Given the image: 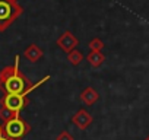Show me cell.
Here are the masks:
<instances>
[{
  "instance_id": "obj_15",
  "label": "cell",
  "mask_w": 149,
  "mask_h": 140,
  "mask_svg": "<svg viewBox=\"0 0 149 140\" xmlns=\"http://www.w3.org/2000/svg\"><path fill=\"white\" fill-rule=\"evenodd\" d=\"M145 140H149V136H146V139H145Z\"/></svg>"
},
{
  "instance_id": "obj_2",
  "label": "cell",
  "mask_w": 149,
  "mask_h": 140,
  "mask_svg": "<svg viewBox=\"0 0 149 140\" xmlns=\"http://www.w3.org/2000/svg\"><path fill=\"white\" fill-rule=\"evenodd\" d=\"M22 13L24 8L16 0H0V32H5Z\"/></svg>"
},
{
  "instance_id": "obj_10",
  "label": "cell",
  "mask_w": 149,
  "mask_h": 140,
  "mask_svg": "<svg viewBox=\"0 0 149 140\" xmlns=\"http://www.w3.org/2000/svg\"><path fill=\"white\" fill-rule=\"evenodd\" d=\"M82 60H84V54L76 48H73L70 53H67V61L72 66H79L82 63Z\"/></svg>"
},
{
  "instance_id": "obj_9",
  "label": "cell",
  "mask_w": 149,
  "mask_h": 140,
  "mask_svg": "<svg viewBox=\"0 0 149 140\" xmlns=\"http://www.w3.org/2000/svg\"><path fill=\"white\" fill-rule=\"evenodd\" d=\"M86 60H88V63L92 67H100L105 61V55L102 54V51H94V50H91L89 54L86 55Z\"/></svg>"
},
{
  "instance_id": "obj_3",
  "label": "cell",
  "mask_w": 149,
  "mask_h": 140,
  "mask_svg": "<svg viewBox=\"0 0 149 140\" xmlns=\"http://www.w3.org/2000/svg\"><path fill=\"white\" fill-rule=\"evenodd\" d=\"M0 127H2V130L5 131L6 136H9L10 139H15V140H22L32 130V127L21 115H15L13 118L3 121V124Z\"/></svg>"
},
{
  "instance_id": "obj_5",
  "label": "cell",
  "mask_w": 149,
  "mask_h": 140,
  "mask_svg": "<svg viewBox=\"0 0 149 140\" xmlns=\"http://www.w3.org/2000/svg\"><path fill=\"white\" fill-rule=\"evenodd\" d=\"M56 44H57V47H58L61 51H64V53L67 54V53H70L73 48H76V47H78L79 40L74 37L70 31H64V32L57 38Z\"/></svg>"
},
{
  "instance_id": "obj_6",
  "label": "cell",
  "mask_w": 149,
  "mask_h": 140,
  "mask_svg": "<svg viewBox=\"0 0 149 140\" xmlns=\"http://www.w3.org/2000/svg\"><path fill=\"white\" fill-rule=\"evenodd\" d=\"M92 120H94V118H92V115H91L85 108L78 110V112L72 117V123H73L74 125H76L78 128H81V130H86V128L91 125Z\"/></svg>"
},
{
  "instance_id": "obj_12",
  "label": "cell",
  "mask_w": 149,
  "mask_h": 140,
  "mask_svg": "<svg viewBox=\"0 0 149 140\" xmlns=\"http://www.w3.org/2000/svg\"><path fill=\"white\" fill-rule=\"evenodd\" d=\"M88 47H89L91 50H94V51H102L104 42H102V40H100V38H94V40L89 41Z\"/></svg>"
},
{
  "instance_id": "obj_14",
  "label": "cell",
  "mask_w": 149,
  "mask_h": 140,
  "mask_svg": "<svg viewBox=\"0 0 149 140\" xmlns=\"http://www.w3.org/2000/svg\"><path fill=\"white\" fill-rule=\"evenodd\" d=\"M0 140H15V139H10L9 136H6L5 131L2 130V127H0Z\"/></svg>"
},
{
  "instance_id": "obj_11",
  "label": "cell",
  "mask_w": 149,
  "mask_h": 140,
  "mask_svg": "<svg viewBox=\"0 0 149 140\" xmlns=\"http://www.w3.org/2000/svg\"><path fill=\"white\" fill-rule=\"evenodd\" d=\"M15 115H19V114H15V112H13V111H10L9 108L0 105V120H2V121H8V120L13 118Z\"/></svg>"
},
{
  "instance_id": "obj_8",
  "label": "cell",
  "mask_w": 149,
  "mask_h": 140,
  "mask_svg": "<svg viewBox=\"0 0 149 140\" xmlns=\"http://www.w3.org/2000/svg\"><path fill=\"white\" fill-rule=\"evenodd\" d=\"M24 55H25L31 63H35V61H38V60H41V58H42L44 53H42V50H41L38 45L31 44V45H28V48L25 50Z\"/></svg>"
},
{
  "instance_id": "obj_1",
  "label": "cell",
  "mask_w": 149,
  "mask_h": 140,
  "mask_svg": "<svg viewBox=\"0 0 149 140\" xmlns=\"http://www.w3.org/2000/svg\"><path fill=\"white\" fill-rule=\"evenodd\" d=\"M48 80L50 76H44L34 85L19 70V55L15 57V63L12 66H6L0 70V91L3 94H25L28 96L34 89Z\"/></svg>"
},
{
  "instance_id": "obj_13",
  "label": "cell",
  "mask_w": 149,
  "mask_h": 140,
  "mask_svg": "<svg viewBox=\"0 0 149 140\" xmlns=\"http://www.w3.org/2000/svg\"><path fill=\"white\" fill-rule=\"evenodd\" d=\"M56 140H74V139H73V136H72L69 131H66V130H64V131H61V133L57 136V139H56Z\"/></svg>"
},
{
  "instance_id": "obj_7",
  "label": "cell",
  "mask_w": 149,
  "mask_h": 140,
  "mask_svg": "<svg viewBox=\"0 0 149 140\" xmlns=\"http://www.w3.org/2000/svg\"><path fill=\"white\" fill-rule=\"evenodd\" d=\"M98 99H100L98 92H97L94 88H91V86L85 88V89L82 91V94H81V101H82L84 104H86V105H94Z\"/></svg>"
},
{
  "instance_id": "obj_4",
  "label": "cell",
  "mask_w": 149,
  "mask_h": 140,
  "mask_svg": "<svg viewBox=\"0 0 149 140\" xmlns=\"http://www.w3.org/2000/svg\"><path fill=\"white\" fill-rule=\"evenodd\" d=\"M28 104H29V99L25 94H5L0 98V105L9 108L15 114H19Z\"/></svg>"
}]
</instances>
